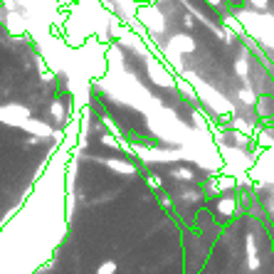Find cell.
<instances>
[{
	"instance_id": "1",
	"label": "cell",
	"mask_w": 274,
	"mask_h": 274,
	"mask_svg": "<svg viewBox=\"0 0 274 274\" xmlns=\"http://www.w3.org/2000/svg\"><path fill=\"white\" fill-rule=\"evenodd\" d=\"M173 47H175L178 52H190V50H193V40L178 35V37H173Z\"/></svg>"
},
{
	"instance_id": "2",
	"label": "cell",
	"mask_w": 274,
	"mask_h": 274,
	"mask_svg": "<svg viewBox=\"0 0 274 274\" xmlns=\"http://www.w3.org/2000/svg\"><path fill=\"white\" fill-rule=\"evenodd\" d=\"M116 272V264L114 262H106V264H102V269H99V274H114Z\"/></svg>"
},
{
	"instance_id": "3",
	"label": "cell",
	"mask_w": 274,
	"mask_h": 274,
	"mask_svg": "<svg viewBox=\"0 0 274 274\" xmlns=\"http://www.w3.org/2000/svg\"><path fill=\"white\" fill-rule=\"evenodd\" d=\"M183 25H185V28H193V18L185 15V18H183Z\"/></svg>"
},
{
	"instance_id": "4",
	"label": "cell",
	"mask_w": 274,
	"mask_h": 274,
	"mask_svg": "<svg viewBox=\"0 0 274 274\" xmlns=\"http://www.w3.org/2000/svg\"><path fill=\"white\" fill-rule=\"evenodd\" d=\"M207 3H220V0H207Z\"/></svg>"
}]
</instances>
